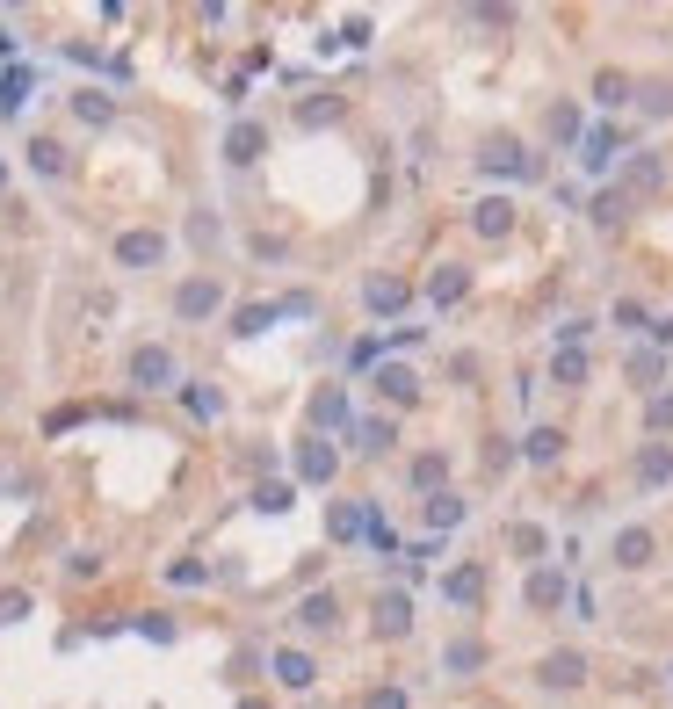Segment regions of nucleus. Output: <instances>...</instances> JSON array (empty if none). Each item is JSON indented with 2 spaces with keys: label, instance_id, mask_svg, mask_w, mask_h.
Wrapping results in <instances>:
<instances>
[{
  "label": "nucleus",
  "instance_id": "393cba45",
  "mask_svg": "<svg viewBox=\"0 0 673 709\" xmlns=\"http://www.w3.org/2000/svg\"><path fill=\"white\" fill-rule=\"evenodd\" d=\"M29 167H37V174H66V145H58V138H37V145H29Z\"/></svg>",
  "mask_w": 673,
  "mask_h": 709
},
{
  "label": "nucleus",
  "instance_id": "4c0bfd02",
  "mask_svg": "<svg viewBox=\"0 0 673 709\" xmlns=\"http://www.w3.org/2000/svg\"><path fill=\"white\" fill-rule=\"evenodd\" d=\"M550 138H558V145H565V138H579V109H572V102L550 109Z\"/></svg>",
  "mask_w": 673,
  "mask_h": 709
},
{
  "label": "nucleus",
  "instance_id": "473e14b6",
  "mask_svg": "<svg viewBox=\"0 0 673 709\" xmlns=\"http://www.w3.org/2000/svg\"><path fill=\"white\" fill-rule=\"evenodd\" d=\"M73 116H80V123H109V116H116V102L87 87V95H73Z\"/></svg>",
  "mask_w": 673,
  "mask_h": 709
},
{
  "label": "nucleus",
  "instance_id": "a211bd4d",
  "mask_svg": "<svg viewBox=\"0 0 673 709\" xmlns=\"http://www.w3.org/2000/svg\"><path fill=\"white\" fill-rule=\"evenodd\" d=\"M616 565H623V572L652 565V529H623V536H616Z\"/></svg>",
  "mask_w": 673,
  "mask_h": 709
},
{
  "label": "nucleus",
  "instance_id": "a878e982",
  "mask_svg": "<svg viewBox=\"0 0 673 709\" xmlns=\"http://www.w3.org/2000/svg\"><path fill=\"white\" fill-rule=\"evenodd\" d=\"M623 181H630L637 196H652V189H659V160H652V152H637V160L623 167Z\"/></svg>",
  "mask_w": 673,
  "mask_h": 709
},
{
  "label": "nucleus",
  "instance_id": "1a4fd4ad",
  "mask_svg": "<svg viewBox=\"0 0 673 709\" xmlns=\"http://www.w3.org/2000/svg\"><path fill=\"white\" fill-rule=\"evenodd\" d=\"M471 225H478V239H507V232H514V203H507V196H485V203L471 210Z\"/></svg>",
  "mask_w": 673,
  "mask_h": 709
},
{
  "label": "nucleus",
  "instance_id": "c9c22d12",
  "mask_svg": "<svg viewBox=\"0 0 673 709\" xmlns=\"http://www.w3.org/2000/svg\"><path fill=\"white\" fill-rule=\"evenodd\" d=\"M645 427H652V435H666V427H673V391H652V398H645Z\"/></svg>",
  "mask_w": 673,
  "mask_h": 709
},
{
  "label": "nucleus",
  "instance_id": "49530a36",
  "mask_svg": "<svg viewBox=\"0 0 673 709\" xmlns=\"http://www.w3.org/2000/svg\"><path fill=\"white\" fill-rule=\"evenodd\" d=\"M0 189H8V160H0Z\"/></svg>",
  "mask_w": 673,
  "mask_h": 709
},
{
  "label": "nucleus",
  "instance_id": "aec40b11",
  "mask_svg": "<svg viewBox=\"0 0 673 709\" xmlns=\"http://www.w3.org/2000/svg\"><path fill=\"white\" fill-rule=\"evenodd\" d=\"M391 442H399V420H355V449H370V456H384Z\"/></svg>",
  "mask_w": 673,
  "mask_h": 709
},
{
  "label": "nucleus",
  "instance_id": "f3484780",
  "mask_svg": "<svg viewBox=\"0 0 673 709\" xmlns=\"http://www.w3.org/2000/svg\"><path fill=\"white\" fill-rule=\"evenodd\" d=\"M312 427H348V391H341V384H326V391L312 398Z\"/></svg>",
  "mask_w": 673,
  "mask_h": 709
},
{
  "label": "nucleus",
  "instance_id": "b1692460",
  "mask_svg": "<svg viewBox=\"0 0 673 709\" xmlns=\"http://www.w3.org/2000/svg\"><path fill=\"white\" fill-rule=\"evenodd\" d=\"M362 521H370V507H355V500H341V507L326 514V529L341 536V543H355V536H362Z\"/></svg>",
  "mask_w": 673,
  "mask_h": 709
},
{
  "label": "nucleus",
  "instance_id": "cd10ccee",
  "mask_svg": "<svg viewBox=\"0 0 673 709\" xmlns=\"http://www.w3.org/2000/svg\"><path fill=\"white\" fill-rule=\"evenodd\" d=\"M442 478H449V456H435V449H427V456H413V485H420V492H435Z\"/></svg>",
  "mask_w": 673,
  "mask_h": 709
},
{
  "label": "nucleus",
  "instance_id": "e433bc0d",
  "mask_svg": "<svg viewBox=\"0 0 673 709\" xmlns=\"http://www.w3.org/2000/svg\"><path fill=\"white\" fill-rule=\"evenodd\" d=\"M362 536H370L377 550H399V529H391V521H384L377 507H370V521H362Z\"/></svg>",
  "mask_w": 673,
  "mask_h": 709
},
{
  "label": "nucleus",
  "instance_id": "39448f33",
  "mask_svg": "<svg viewBox=\"0 0 673 709\" xmlns=\"http://www.w3.org/2000/svg\"><path fill=\"white\" fill-rule=\"evenodd\" d=\"M333 471H341V456H333V442H297V478H312V485H333Z\"/></svg>",
  "mask_w": 673,
  "mask_h": 709
},
{
  "label": "nucleus",
  "instance_id": "5701e85b",
  "mask_svg": "<svg viewBox=\"0 0 673 709\" xmlns=\"http://www.w3.org/2000/svg\"><path fill=\"white\" fill-rule=\"evenodd\" d=\"M579 160H587V174H601L608 160H616V131H608V123H601V131H587V145H579Z\"/></svg>",
  "mask_w": 673,
  "mask_h": 709
},
{
  "label": "nucleus",
  "instance_id": "72a5a7b5",
  "mask_svg": "<svg viewBox=\"0 0 673 709\" xmlns=\"http://www.w3.org/2000/svg\"><path fill=\"white\" fill-rule=\"evenodd\" d=\"M594 102H601V109H623V102H630V80H623V73H601V80H594Z\"/></svg>",
  "mask_w": 673,
  "mask_h": 709
},
{
  "label": "nucleus",
  "instance_id": "a19ab883",
  "mask_svg": "<svg viewBox=\"0 0 673 709\" xmlns=\"http://www.w3.org/2000/svg\"><path fill=\"white\" fill-rule=\"evenodd\" d=\"M167 579H174V587H203V579H210V572H203L196 558H181V565H167Z\"/></svg>",
  "mask_w": 673,
  "mask_h": 709
},
{
  "label": "nucleus",
  "instance_id": "c756f323",
  "mask_svg": "<svg viewBox=\"0 0 673 709\" xmlns=\"http://www.w3.org/2000/svg\"><path fill=\"white\" fill-rule=\"evenodd\" d=\"M275 319H283V312H275V304H247V312L232 319V333H239V341H247V333H268Z\"/></svg>",
  "mask_w": 673,
  "mask_h": 709
},
{
  "label": "nucleus",
  "instance_id": "2f4dec72",
  "mask_svg": "<svg viewBox=\"0 0 673 709\" xmlns=\"http://www.w3.org/2000/svg\"><path fill=\"white\" fill-rule=\"evenodd\" d=\"M456 521H464V500H449V492H435V500H427V529H456Z\"/></svg>",
  "mask_w": 673,
  "mask_h": 709
},
{
  "label": "nucleus",
  "instance_id": "7c9ffc66",
  "mask_svg": "<svg viewBox=\"0 0 673 709\" xmlns=\"http://www.w3.org/2000/svg\"><path fill=\"white\" fill-rule=\"evenodd\" d=\"M659 377H666V355L659 348H637L630 355V384H659Z\"/></svg>",
  "mask_w": 673,
  "mask_h": 709
},
{
  "label": "nucleus",
  "instance_id": "4468645a",
  "mask_svg": "<svg viewBox=\"0 0 673 709\" xmlns=\"http://www.w3.org/2000/svg\"><path fill=\"white\" fill-rule=\"evenodd\" d=\"M543 681L550 688H579V681H587V659H579V652H550L543 659Z\"/></svg>",
  "mask_w": 673,
  "mask_h": 709
},
{
  "label": "nucleus",
  "instance_id": "ea45409f",
  "mask_svg": "<svg viewBox=\"0 0 673 709\" xmlns=\"http://www.w3.org/2000/svg\"><path fill=\"white\" fill-rule=\"evenodd\" d=\"M254 507H261V514H283V507H290V485H261Z\"/></svg>",
  "mask_w": 673,
  "mask_h": 709
},
{
  "label": "nucleus",
  "instance_id": "de8ad7c7",
  "mask_svg": "<svg viewBox=\"0 0 673 709\" xmlns=\"http://www.w3.org/2000/svg\"><path fill=\"white\" fill-rule=\"evenodd\" d=\"M239 709H261V702H239Z\"/></svg>",
  "mask_w": 673,
  "mask_h": 709
},
{
  "label": "nucleus",
  "instance_id": "79ce46f5",
  "mask_svg": "<svg viewBox=\"0 0 673 709\" xmlns=\"http://www.w3.org/2000/svg\"><path fill=\"white\" fill-rule=\"evenodd\" d=\"M507 543H514V550H522V558H543V529H529V521H522V529H514Z\"/></svg>",
  "mask_w": 673,
  "mask_h": 709
},
{
  "label": "nucleus",
  "instance_id": "412c9836",
  "mask_svg": "<svg viewBox=\"0 0 673 709\" xmlns=\"http://www.w3.org/2000/svg\"><path fill=\"white\" fill-rule=\"evenodd\" d=\"M442 666H449V673H478V666H485V644H478V637L442 644Z\"/></svg>",
  "mask_w": 673,
  "mask_h": 709
},
{
  "label": "nucleus",
  "instance_id": "0eeeda50",
  "mask_svg": "<svg viewBox=\"0 0 673 709\" xmlns=\"http://www.w3.org/2000/svg\"><path fill=\"white\" fill-rule=\"evenodd\" d=\"M565 601H572V579L550 572V565H536L529 572V608H565Z\"/></svg>",
  "mask_w": 673,
  "mask_h": 709
},
{
  "label": "nucleus",
  "instance_id": "20e7f679",
  "mask_svg": "<svg viewBox=\"0 0 673 709\" xmlns=\"http://www.w3.org/2000/svg\"><path fill=\"white\" fill-rule=\"evenodd\" d=\"M116 261H124V268H160V261H167V239L138 225V232H124V239H116Z\"/></svg>",
  "mask_w": 673,
  "mask_h": 709
},
{
  "label": "nucleus",
  "instance_id": "37998d69",
  "mask_svg": "<svg viewBox=\"0 0 673 709\" xmlns=\"http://www.w3.org/2000/svg\"><path fill=\"white\" fill-rule=\"evenodd\" d=\"M333 109H341L333 95H326V102H304V109H297V123H333Z\"/></svg>",
  "mask_w": 673,
  "mask_h": 709
},
{
  "label": "nucleus",
  "instance_id": "dca6fc26",
  "mask_svg": "<svg viewBox=\"0 0 673 709\" xmlns=\"http://www.w3.org/2000/svg\"><path fill=\"white\" fill-rule=\"evenodd\" d=\"M464 290H471V268H456V261H442V268H435V283H427V297H435V304H456Z\"/></svg>",
  "mask_w": 673,
  "mask_h": 709
},
{
  "label": "nucleus",
  "instance_id": "2eb2a0df",
  "mask_svg": "<svg viewBox=\"0 0 673 709\" xmlns=\"http://www.w3.org/2000/svg\"><path fill=\"white\" fill-rule=\"evenodd\" d=\"M442 594H449V601H456V608H471V601H478V594H485V572H478V565H456V572H449V579H442Z\"/></svg>",
  "mask_w": 673,
  "mask_h": 709
},
{
  "label": "nucleus",
  "instance_id": "9b49d317",
  "mask_svg": "<svg viewBox=\"0 0 673 709\" xmlns=\"http://www.w3.org/2000/svg\"><path fill=\"white\" fill-rule=\"evenodd\" d=\"M413 630V601L406 594H377V637H406Z\"/></svg>",
  "mask_w": 673,
  "mask_h": 709
},
{
  "label": "nucleus",
  "instance_id": "9d476101",
  "mask_svg": "<svg viewBox=\"0 0 673 709\" xmlns=\"http://www.w3.org/2000/svg\"><path fill=\"white\" fill-rule=\"evenodd\" d=\"M377 391L391 398V406H413V398H420V377H413L406 362H384V369H377Z\"/></svg>",
  "mask_w": 673,
  "mask_h": 709
},
{
  "label": "nucleus",
  "instance_id": "a18cd8bd",
  "mask_svg": "<svg viewBox=\"0 0 673 709\" xmlns=\"http://www.w3.org/2000/svg\"><path fill=\"white\" fill-rule=\"evenodd\" d=\"M370 709H406V695H399V688H377V695H370Z\"/></svg>",
  "mask_w": 673,
  "mask_h": 709
},
{
  "label": "nucleus",
  "instance_id": "ddd939ff",
  "mask_svg": "<svg viewBox=\"0 0 673 709\" xmlns=\"http://www.w3.org/2000/svg\"><path fill=\"white\" fill-rule=\"evenodd\" d=\"M275 681H283V688H312V681H319L312 652H275Z\"/></svg>",
  "mask_w": 673,
  "mask_h": 709
},
{
  "label": "nucleus",
  "instance_id": "6e6552de",
  "mask_svg": "<svg viewBox=\"0 0 673 709\" xmlns=\"http://www.w3.org/2000/svg\"><path fill=\"white\" fill-rule=\"evenodd\" d=\"M261 152H268V131H261V123H232V138H225V160H232V167H254Z\"/></svg>",
  "mask_w": 673,
  "mask_h": 709
},
{
  "label": "nucleus",
  "instance_id": "f257e3e1",
  "mask_svg": "<svg viewBox=\"0 0 673 709\" xmlns=\"http://www.w3.org/2000/svg\"><path fill=\"white\" fill-rule=\"evenodd\" d=\"M478 167H485V174H507V181H529V174H536V152H529L522 138H493Z\"/></svg>",
  "mask_w": 673,
  "mask_h": 709
},
{
  "label": "nucleus",
  "instance_id": "7ed1b4c3",
  "mask_svg": "<svg viewBox=\"0 0 673 709\" xmlns=\"http://www.w3.org/2000/svg\"><path fill=\"white\" fill-rule=\"evenodd\" d=\"M131 384H138V391H167V384H174V355L152 348V341L131 348Z\"/></svg>",
  "mask_w": 673,
  "mask_h": 709
},
{
  "label": "nucleus",
  "instance_id": "bb28decb",
  "mask_svg": "<svg viewBox=\"0 0 673 709\" xmlns=\"http://www.w3.org/2000/svg\"><path fill=\"white\" fill-rule=\"evenodd\" d=\"M550 377H558V384H587V355H579V348H558V355H550Z\"/></svg>",
  "mask_w": 673,
  "mask_h": 709
},
{
  "label": "nucleus",
  "instance_id": "c03bdc74",
  "mask_svg": "<svg viewBox=\"0 0 673 709\" xmlns=\"http://www.w3.org/2000/svg\"><path fill=\"white\" fill-rule=\"evenodd\" d=\"M29 615V594H0V623H22Z\"/></svg>",
  "mask_w": 673,
  "mask_h": 709
},
{
  "label": "nucleus",
  "instance_id": "f03ea898",
  "mask_svg": "<svg viewBox=\"0 0 673 709\" xmlns=\"http://www.w3.org/2000/svg\"><path fill=\"white\" fill-rule=\"evenodd\" d=\"M218 304H225L218 275H189V283L174 290V312H181V319H210V312H218Z\"/></svg>",
  "mask_w": 673,
  "mask_h": 709
},
{
  "label": "nucleus",
  "instance_id": "4be33fe9",
  "mask_svg": "<svg viewBox=\"0 0 673 709\" xmlns=\"http://www.w3.org/2000/svg\"><path fill=\"white\" fill-rule=\"evenodd\" d=\"M558 449H565V435H558V427H529V442H522V456H529V464H558Z\"/></svg>",
  "mask_w": 673,
  "mask_h": 709
},
{
  "label": "nucleus",
  "instance_id": "f8f14e48",
  "mask_svg": "<svg viewBox=\"0 0 673 709\" xmlns=\"http://www.w3.org/2000/svg\"><path fill=\"white\" fill-rule=\"evenodd\" d=\"M637 478H645V485H673V442H645V449H637Z\"/></svg>",
  "mask_w": 673,
  "mask_h": 709
},
{
  "label": "nucleus",
  "instance_id": "423d86ee",
  "mask_svg": "<svg viewBox=\"0 0 673 709\" xmlns=\"http://www.w3.org/2000/svg\"><path fill=\"white\" fill-rule=\"evenodd\" d=\"M406 275H370V283H362V304H370V312H406Z\"/></svg>",
  "mask_w": 673,
  "mask_h": 709
},
{
  "label": "nucleus",
  "instance_id": "58836bf2",
  "mask_svg": "<svg viewBox=\"0 0 673 709\" xmlns=\"http://www.w3.org/2000/svg\"><path fill=\"white\" fill-rule=\"evenodd\" d=\"M189 413H196V420H218L225 398H218V391H189Z\"/></svg>",
  "mask_w": 673,
  "mask_h": 709
},
{
  "label": "nucleus",
  "instance_id": "f704fd0d",
  "mask_svg": "<svg viewBox=\"0 0 673 709\" xmlns=\"http://www.w3.org/2000/svg\"><path fill=\"white\" fill-rule=\"evenodd\" d=\"M22 102H29V66H15L8 80H0V109H8V116H15Z\"/></svg>",
  "mask_w": 673,
  "mask_h": 709
},
{
  "label": "nucleus",
  "instance_id": "6ab92c4d",
  "mask_svg": "<svg viewBox=\"0 0 673 709\" xmlns=\"http://www.w3.org/2000/svg\"><path fill=\"white\" fill-rule=\"evenodd\" d=\"M297 623H304V630H333V623H341V601H333V594H304Z\"/></svg>",
  "mask_w": 673,
  "mask_h": 709
},
{
  "label": "nucleus",
  "instance_id": "c85d7f7f",
  "mask_svg": "<svg viewBox=\"0 0 673 709\" xmlns=\"http://www.w3.org/2000/svg\"><path fill=\"white\" fill-rule=\"evenodd\" d=\"M623 210H630V196H623V189H601L587 218H594V225H623Z\"/></svg>",
  "mask_w": 673,
  "mask_h": 709
}]
</instances>
